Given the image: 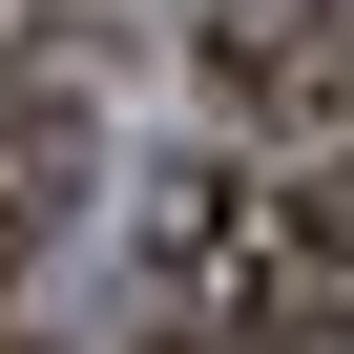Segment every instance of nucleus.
Returning <instances> with one entry per match:
<instances>
[{"label": "nucleus", "instance_id": "obj_2", "mask_svg": "<svg viewBox=\"0 0 354 354\" xmlns=\"http://www.w3.org/2000/svg\"><path fill=\"white\" fill-rule=\"evenodd\" d=\"M209 84L271 104V125H292V104L333 125V104H354V42H333V0H209Z\"/></svg>", "mask_w": 354, "mask_h": 354}, {"label": "nucleus", "instance_id": "obj_4", "mask_svg": "<svg viewBox=\"0 0 354 354\" xmlns=\"http://www.w3.org/2000/svg\"><path fill=\"white\" fill-rule=\"evenodd\" d=\"M167 354H230V333H167Z\"/></svg>", "mask_w": 354, "mask_h": 354}, {"label": "nucleus", "instance_id": "obj_3", "mask_svg": "<svg viewBox=\"0 0 354 354\" xmlns=\"http://www.w3.org/2000/svg\"><path fill=\"white\" fill-rule=\"evenodd\" d=\"M84 104L63 84H21V104H0V271H21V250H63V209H84Z\"/></svg>", "mask_w": 354, "mask_h": 354}, {"label": "nucleus", "instance_id": "obj_1", "mask_svg": "<svg viewBox=\"0 0 354 354\" xmlns=\"http://www.w3.org/2000/svg\"><path fill=\"white\" fill-rule=\"evenodd\" d=\"M209 333H230V354H354V209H333V188H250Z\"/></svg>", "mask_w": 354, "mask_h": 354}]
</instances>
